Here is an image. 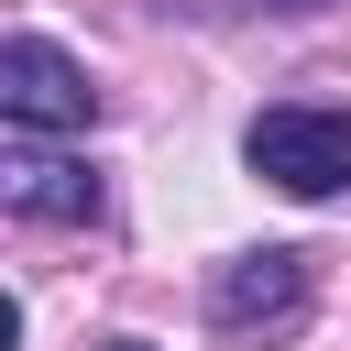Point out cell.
Segmentation results:
<instances>
[{
    "instance_id": "6",
    "label": "cell",
    "mask_w": 351,
    "mask_h": 351,
    "mask_svg": "<svg viewBox=\"0 0 351 351\" xmlns=\"http://www.w3.org/2000/svg\"><path fill=\"white\" fill-rule=\"evenodd\" d=\"M110 351H154V340H110Z\"/></svg>"
},
{
    "instance_id": "2",
    "label": "cell",
    "mask_w": 351,
    "mask_h": 351,
    "mask_svg": "<svg viewBox=\"0 0 351 351\" xmlns=\"http://www.w3.org/2000/svg\"><path fill=\"white\" fill-rule=\"evenodd\" d=\"M0 110H11V132H88L99 121V88H88V66L66 44L11 33L0 44Z\"/></svg>"
},
{
    "instance_id": "5",
    "label": "cell",
    "mask_w": 351,
    "mask_h": 351,
    "mask_svg": "<svg viewBox=\"0 0 351 351\" xmlns=\"http://www.w3.org/2000/svg\"><path fill=\"white\" fill-rule=\"evenodd\" d=\"M263 11H318V0H263Z\"/></svg>"
},
{
    "instance_id": "3",
    "label": "cell",
    "mask_w": 351,
    "mask_h": 351,
    "mask_svg": "<svg viewBox=\"0 0 351 351\" xmlns=\"http://www.w3.org/2000/svg\"><path fill=\"white\" fill-rule=\"evenodd\" d=\"M296 307H307V252H241L208 285V318L219 329H285Z\"/></svg>"
},
{
    "instance_id": "1",
    "label": "cell",
    "mask_w": 351,
    "mask_h": 351,
    "mask_svg": "<svg viewBox=\"0 0 351 351\" xmlns=\"http://www.w3.org/2000/svg\"><path fill=\"white\" fill-rule=\"evenodd\" d=\"M241 165L285 197H340L351 186V110H263L241 132Z\"/></svg>"
},
{
    "instance_id": "4",
    "label": "cell",
    "mask_w": 351,
    "mask_h": 351,
    "mask_svg": "<svg viewBox=\"0 0 351 351\" xmlns=\"http://www.w3.org/2000/svg\"><path fill=\"white\" fill-rule=\"evenodd\" d=\"M0 197H11L22 219H99V176L66 165V154H33V143L0 154Z\"/></svg>"
}]
</instances>
